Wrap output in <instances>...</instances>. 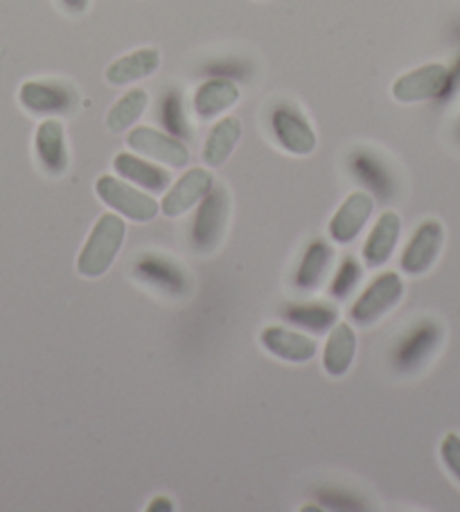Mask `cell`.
<instances>
[{
  "label": "cell",
  "instance_id": "cell-32",
  "mask_svg": "<svg viewBox=\"0 0 460 512\" xmlns=\"http://www.w3.org/2000/svg\"><path fill=\"white\" fill-rule=\"evenodd\" d=\"M172 510H174V503L167 497H156L147 506V512H172Z\"/></svg>",
  "mask_w": 460,
  "mask_h": 512
},
{
  "label": "cell",
  "instance_id": "cell-28",
  "mask_svg": "<svg viewBox=\"0 0 460 512\" xmlns=\"http://www.w3.org/2000/svg\"><path fill=\"white\" fill-rule=\"evenodd\" d=\"M249 64H246L244 59H237V57H226V59H217V61H210V64L203 68V75L208 77H226V79H246L249 73Z\"/></svg>",
  "mask_w": 460,
  "mask_h": 512
},
{
  "label": "cell",
  "instance_id": "cell-24",
  "mask_svg": "<svg viewBox=\"0 0 460 512\" xmlns=\"http://www.w3.org/2000/svg\"><path fill=\"white\" fill-rule=\"evenodd\" d=\"M149 107V93L145 88H131L120 100H115L113 107L106 113V127L113 134H122L136 125V122L143 118V113Z\"/></svg>",
  "mask_w": 460,
  "mask_h": 512
},
{
  "label": "cell",
  "instance_id": "cell-15",
  "mask_svg": "<svg viewBox=\"0 0 460 512\" xmlns=\"http://www.w3.org/2000/svg\"><path fill=\"white\" fill-rule=\"evenodd\" d=\"M212 185H215V179H212L210 170H206V167H192V170L185 172L179 181L165 190L161 213L170 219L185 215L206 197Z\"/></svg>",
  "mask_w": 460,
  "mask_h": 512
},
{
  "label": "cell",
  "instance_id": "cell-21",
  "mask_svg": "<svg viewBox=\"0 0 460 512\" xmlns=\"http://www.w3.org/2000/svg\"><path fill=\"white\" fill-rule=\"evenodd\" d=\"M357 355V334L350 323H336L327 334L323 348V368L330 377H343Z\"/></svg>",
  "mask_w": 460,
  "mask_h": 512
},
{
  "label": "cell",
  "instance_id": "cell-33",
  "mask_svg": "<svg viewBox=\"0 0 460 512\" xmlns=\"http://www.w3.org/2000/svg\"><path fill=\"white\" fill-rule=\"evenodd\" d=\"M454 138H456V143L460 145V116H458V120H456V129H454Z\"/></svg>",
  "mask_w": 460,
  "mask_h": 512
},
{
  "label": "cell",
  "instance_id": "cell-23",
  "mask_svg": "<svg viewBox=\"0 0 460 512\" xmlns=\"http://www.w3.org/2000/svg\"><path fill=\"white\" fill-rule=\"evenodd\" d=\"M332 260H334V249L325 240H314L309 244L294 273L296 289L314 291L321 287L327 271L332 267Z\"/></svg>",
  "mask_w": 460,
  "mask_h": 512
},
{
  "label": "cell",
  "instance_id": "cell-31",
  "mask_svg": "<svg viewBox=\"0 0 460 512\" xmlns=\"http://www.w3.org/2000/svg\"><path fill=\"white\" fill-rule=\"evenodd\" d=\"M61 10L70 16H79L88 10V5H91V0H59Z\"/></svg>",
  "mask_w": 460,
  "mask_h": 512
},
{
  "label": "cell",
  "instance_id": "cell-6",
  "mask_svg": "<svg viewBox=\"0 0 460 512\" xmlns=\"http://www.w3.org/2000/svg\"><path fill=\"white\" fill-rule=\"evenodd\" d=\"M230 219V194L224 185H212V190L199 201V210L192 222V244L199 253H212L221 244Z\"/></svg>",
  "mask_w": 460,
  "mask_h": 512
},
{
  "label": "cell",
  "instance_id": "cell-10",
  "mask_svg": "<svg viewBox=\"0 0 460 512\" xmlns=\"http://www.w3.org/2000/svg\"><path fill=\"white\" fill-rule=\"evenodd\" d=\"M449 68L445 64H424L415 70H409L395 79L393 97L402 104H418L429 100H440L445 91Z\"/></svg>",
  "mask_w": 460,
  "mask_h": 512
},
{
  "label": "cell",
  "instance_id": "cell-4",
  "mask_svg": "<svg viewBox=\"0 0 460 512\" xmlns=\"http://www.w3.org/2000/svg\"><path fill=\"white\" fill-rule=\"evenodd\" d=\"M404 296V280L400 273L384 271L361 291L350 307V321L359 328H370L379 319L395 310Z\"/></svg>",
  "mask_w": 460,
  "mask_h": 512
},
{
  "label": "cell",
  "instance_id": "cell-1",
  "mask_svg": "<svg viewBox=\"0 0 460 512\" xmlns=\"http://www.w3.org/2000/svg\"><path fill=\"white\" fill-rule=\"evenodd\" d=\"M127 224L118 213H104L97 219L86 244L77 255V271L84 278H100L113 267L125 244Z\"/></svg>",
  "mask_w": 460,
  "mask_h": 512
},
{
  "label": "cell",
  "instance_id": "cell-12",
  "mask_svg": "<svg viewBox=\"0 0 460 512\" xmlns=\"http://www.w3.org/2000/svg\"><path fill=\"white\" fill-rule=\"evenodd\" d=\"M134 278L170 296H185L190 291V276L181 264L158 253H145L134 264Z\"/></svg>",
  "mask_w": 460,
  "mask_h": 512
},
{
  "label": "cell",
  "instance_id": "cell-14",
  "mask_svg": "<svg viewBox=\"0 0 460 512\" xmlns=\"http://www.w3.org/2000/svg\"><path fill=\"white\" fill-rule=\"evenodd\" d=\"M34 156L48 176H64L70 165L66 129L59 118H43L34 131Z\"/></svg>",
  "mask_w": 460,
  "mask_h": 512
},
{
  "label": "cell",
  "instance_id": "cell-9",
  "mask_svg": "<svg viewBox=\"0 0 460 512\" xmlns=\"http://www.w3.org/2000/svg\"><path fill=\"white\" fill-rule=\"evenodd\" d=\"M442 244H445V226L438 219H424L415 228L413 237L402 253V271L409 273V276H422V273H427L436 264Z\"/></svg>",
  "mask_w": 460,
  "mask_h": 512
},
{
  "label": "cell",
  "instance_id": "cell-19",
  "mask_svg": "<svg viewBox=\"0 0 460 512\" xmlns=\"http://www.w3.org/2000/svg\"><path fill=\"white\" fill-rule=\"evenodd\" d=\"M402 235V219L395 210H386L377 217L373 231L368 233V240L361 249V260H364L366 267L377 269L384 267V264L393 258L397 249V242H400Z\"/></svg>",
  "mask_w": 460,
  "mask_h": 512
},
{
  "label": "cell",
  "instance_id": "cell-22",
  "mask_svg": "<svg viewBox=\"0 0 460 512\" xmlns=\"http://www.w3.org/2000/svg\"><path fill=\"white\" fill-rule=\"evenodd\" d=\"M242 138V122L235 116H224L217 120L208 131L206 143L201 147V158L208 167H221L230 154L235 152L237 143Z\"/></svg>",
  "mask_w": 460,
  "mask_h": 512
},
{
  "label": "cell",
  "instance_id": "cell-27",
  "mask_svg": "<svg viewBox=\"0 0 460 512\" xmlns=\"http://www.w3.org/2000/svg\"><path fill=\"white\" fill-rule=\"evenodd\" d=\"M361 278H364V267L355 258H345L330 282V296L336 300H345L359 287Z\"/></svg>",
  "mask_w": 460,
  "mask_h": 512
},
{
  "label": "cell",
  "instance_id": "cell-18",
  "mask_svg": "<svg viewBox=\"0 0 460 512\" xmlns=\"http://www.w3.org/2000/svg\"><path fill=\"white\" fill-rule=\"evenodd\" d=\"M240 102V86L226 77H208L192 97L194 116L199 120H215L221 113L233 109Z\"/></svg>",
  "mask_w": 460,
  "mask_h": 512
},
{
  "label": "cell",
  "instance_id": "cell-11",
  "mask_svg": "<svg viewBox=\"0 0 460 512\" xmlns=\"http://www.w3.org/2000/svg\"><path fill=\"white\" fill-rule=\"evenodd\" d=\"M348 170L379 201L395 197V174L382 156L370 147L352 149L348 156Z\"/></svg>",
  "mask_w": 460,
  "mask_h": 512
},
{
  "label": "cell",
  "instance_id": "cell-30",
  "mask_svg": "<svg viewBox=\"0 0 460 512\" xmlns=\"http://www.w3.org/2000/svg\"><path fill=\"white\" fill-rule=\"evenodd\" d=\"M458 93H460V57H458L456 64L449 68L447 84H445V91H442V95H440V102L454 100Z\"/></svg>",
  "mask_w": 460,
  "mask_h": 512
},
{
  "label": "cell",
  "instance_id": "cell-8",
  "mask_svg": "<svg viewBox=\"0 0 460 512\" xmlns=\"http://www.w3.org/2000/svg\"><path fill=\"white\" fill-rule=\"evenodd\" d=\"M442 341V328L436 321H422L400 339L393 352V364L400 373H415L433 357Z\"/></svg>",
  "mask_w": 460,
  "mask_h": 512
},
{
  "label": "cell",
  "instance_id": "cell-26",
  "mask_svg": "<svg viewBox=\"0 0 460 512\" xmlns=\"http://www.w3.org/2000/svg\"><path fill=\"white\" fill-rule=\"evenodd\" d=\"M282 314L289 323L309 332H327L339 323V310L327 303H294L287 305Z\"/></svg>",
  "mask_w": 460,
  "mask_h": 512
},
{
  "label": "cell",
  "instance_id": "cell-20",
  "mask_svg": "<svg viewBox=\"0 0 460 512\" xmlns=\"http://www.w3.org/2000/svg\"><path fill=\"white\" fill-rule=\"evenodd\" d=\"M158 68H161V52L156 48H138L111 61L104 77L111 86H129L152 77Z\"/></svg>",
  "mask_w": 460,
  "mask_h": 512
},
{
  "label": "cell",
  "instance_id": "cell-2",
  "mask_svg": "<svg viewBox=\"0 0 460 512\" xmlns=\"http://www.w3.org/2000/svg\"><path fill=\"white\" fill-rule=\"evenodd\" d=\"M95 194L113 213L131 219V222H152L161 213V206H158V201L152 194L143 192V188L120 179V176L102 174L95 181Z\"/></svg>",
  "mask_w": 460,
  "mask_h": 512
},
{
  "label": "cell",
  "instance_id": "cell-7",
  "mask_svg": "<svg viewBox=\"0 0 460 512\" xmlns=\"http://www.w3.org/2000/svg\"><path fill=\"white\" fill-rule=\"evenodd\" d=\"M127 145L131 152L149 158V161L170 165V167H185L190 163V149L185 140L167 134L163 129L154 127H134L127 134Z\"/></svg>",
  "mask_w": 460,
  "mask_h": 512
},
{
  "label": "cell",
  "instance_id": "cell-29",
  "mask_svg": "<svg viewBox=\"0 0 460 512\" xmlns=\"http://www.w3.org/2000/svg\"><path fill=\"white\" fill-rule=\"evenodd\" d=\"M440 458L445 463L447 472L460 483V434H456V431H451V434L442 438Z\"/></svg>",
  "mask_w": 460,
  "mask_h": 512
},
{
  "label": "cell",
  "instance_id": "cell-5",
  "mask_svg": "<svg viewBox=\"0 0 460 512\" xmlns=\"http://www.w3.org/2000/svg\"><path fill=\"white\" fill-rule=\"evenodd\" d=\"M269 131L273 143L287 154L309 156L316 149V131L312 122L300 111L296 104L278 102L269 111Z\"/></svg>",
  "mask_w": 460,
  "mask_h": 512
},
{
  "label": "cell",
  "instance_id": "cell-17",
  "mask_svg": "<svg viewBox=\"0 0 460 512\" xmlns=\"http://www.w3.org/2000/svg\"><path fill=\"white\" fill-rule=\"evenodd\" d=\"M260 343L273 357L289 361V364H307V361L316 357L318 350V343L312 337H307L303 332L282 328V325H269V328H264L260 332Z\"/></svg>",
  "mask_w": 460,
  "mask_h": 512
},
{
  "label": "cell",
  "instance_id": "cell-3",
  "mask_svg": "<svg viewBox=\"0 0 460 512\" xmlns=\"http://www.w3.org/2000/svg\"><path fill=\"white\" fill-rule=\"evenodd\" d=\"M19 102L32 116L57 118L77 111L79 93L64 79H28L19 88Z\"/></svg>",
  "mask_w": 460,
  "mask_h": 512
},
{
  "label": "cell",
  "instance_id": "cell-25",
  "mask_svg": "<svg viewBox=\"0 0 460 512\" xmlns=\"http://www.w3.org/2000/svg\"><path fill=\"white\" fill-rule=\"evenodd\" d=\"M156 120L161 122L163 131L172 134L181 140L192 138V125L188 118V111H185L183 93L179 88H167L161 95V102L156 107Z\"/></svg>",
  "mask_w": 460,
  "mask_h": 512
},
{
  "label": "cell",
  "instance_id": "cell-16",
  "mask_svg": "<svg viewBox=\"0 0 460 512\" xmlns=\"http://www.w3.org/2000/svg\"><path fill=\"white\" fill-rule=\"evenodd\" d=\"M113 170L120 179H125L129 183L138 185V188L154 194L165 192L172 183V174L167 172L163 165H158L156 161H149V158H143L136 152L115 154Z\"/></svg>",
  "mask_w": 460,
  "mask_h": 512
},
{
  "label": "cell",
  "instance_id": "cell-13",
  "mask_svg": "<svg viewBox=\"0 0 460 512\" xmlns=\"http://www.w3.org/2000/svg\"><path fill=\"white\" fill-rule=\"evenodd\" d=\"M375 210V197L370 192L357 190L350 192L339 210L332 215L330 224H327V233L330 240L336 244H350L364 231L370 215Z\"/></svg>",
  "mask_w": 460,
  "mask_h": 512
}]
</instances>
